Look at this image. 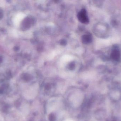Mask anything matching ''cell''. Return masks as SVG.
<instances>
[{
	"instance_id": "6da1fadb",
	"label": "cell",
	"mask_w": 121,
	"mask_h": 121,
	"mask_svg": "<svg viewBox=\"0 0 121 121\" xmlns=\"http://www.w3.org/2000/svg\"><path fill=\"white\" fill-rule=\"evenodd\" d=\"M78 20L82 23L87 24L89 22V19L87 14L86 11L85 9H82L77 15Z\"/></svg>"
},
{
	"instance_id": "7a4b0ae2",
	"label": "cell",
	"mask_w": 121,
	"mask_h": 121,
	"mask_svg": "<svg viewBox=\"0 0 121 121\" xmlns=\"http://www.w3.org/2000/svg\"><path fill=\"white\" fill-rule=\"evenodd\" d=\"M111 57L113 59L116 61H118L120 59V52L118 50L115 49L112 52Z\"/></svg>"
},
{
	"instance_id": "3957f363",
	"label": "cell",
	"mask_w": 121,
	"mask_h": 121,
	"mask_svg": "<svg viewBox=\"0 0 121 121\" xmlns=\"http://www.w3.org/2000/svg\"><path fill=\"white\" fill-rule=\"evenodd\" d=\"M83 42L86 43L91 42V37L89 35H86L84 37H83Z\"/></svg>"
}]
</instances>
